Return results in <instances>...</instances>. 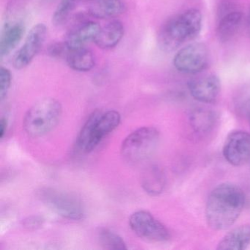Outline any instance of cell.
<instances>
[{
    "mask_svg": "<svg viewBox=\"0 0 250 250\" xmlns=\"http://www.w3.org/2000/svg\"><path fill=\"white\" fill-rule=\"evenodd\" d=\"M190 94L195 100L205 104L214 102L220 93V80L216 76H205L188 83Z\"/></svg>",
    "mask_w": 250,
    "mask_h": 250,
    "instance_id": "7c38bea8",
    "label": "cell"
},
{
    "mask_svg": "<svg viewBox=\"0 0 250 250\" xmlns=\"http://www.w3.org/2000/svg\"><path fill=\"white\" fill-rule=\"evenodd\" d=\"M100 29V25L95 21H83L70 30L64 42L68 49L85 47L87 43L94 42Z\"/></svg>",
    "mask_w": 250,
    "mask_h": 250,
    "instance_id": "4fadbf2b",
    "label": "cell"
},
{
    "mask_svg": "<svg viewBox=\"0 0 250 250\" xmlns=\"http://www.w3.org/2000/svg\"><path fill=\"white\" fill-rule=\"evenodd\" d=\"M69 49L67 47L65 42H59V43H52L48 49V53L51 57L54 58H61L62 55H65L66 57L67 54Z\"/></svg>",
    "mask_w": 250,
    "mask_h": 250,
    "instance_id": "cb8c5ba5",
    "label": "cell"
},
{
    "mask_svg": "<svg viewBox=\"0 0 250 250\" xmlns=\"http://www.w3.org/2000/svg\"><path fill=\"white\" fill-rule=\"evenodd\" d=\"M129 225L137 236L147 241L164 242L170 238L167 228L146 210H138L131 214Z\"/></svg>",
    "mask_w": 250,
    "mask_h": 250,
    "instance_id": "52a82bcc",
    "label": "cell"
},
{
    "mask_svg": "<svg viewBox=\"0 0 250 250\" xmlns=\"http://www.w3.org/2000/svg\"><path fill=\"white\" fill-rule=\"evenodd\" d=\"M219 9L216 34L220 42H226L236 34L242 21L243 14L236 4L229 1L224 2Z\"/></svg>",
    "mask_w": 250,
    "mask_h": 250,
    "instance_id": "8fae6325",
    "label": "cell"
},
{
    "mask_svg": "<svg viewBox=\"0 0 250 250\" xmlns=\"http://www.w3.org/2000/svg\"><path fill=\"white\" fill-rule=\"evenodd\" d=\"M25 31L24 22L13 20L5 23L0 36V57L9 55L19 44Z\"/></svg>",
    "mask_w": 250,
    "mask_h": 250,
    "instance_id": "5bb4252c",
    "label": "cell"
},
{
    "mask_svg": "<svg viewBox=\"0 0 250 250\" xmlns=\"http://www.w3.org/2000/svg\"><path fill=\"white\" fill-rule=\"evenodd\" d=\"M39 197L48 208L62 217L69 220H80L84 216L81 200L69 193L52 188H43Z\"/></svg>",
    "mask_w": 250,
    "mask_h": 250,
    "instance_id": "8992f818",
    "label": "cell"
},
{
    "mask_svg": "<svg viewBox=\"0 0 250 250\" xmlns=\"http://www.w3.org/2000/svg\"><path fill=\"white\" fill-rule=\"evenodd\" d=\"M248 30H249V33H250V13H249Z\"/></svg>",
    "mask_w": 250,
    "mask_h": 250,
    "instance_id": "4316f807",
    "label": "cell"
},
{
    "mask_svg": "<svg viewBox=\"0 0 250 250\" xmlns=\"http://www.w3.org/2000/svg\"><path fill=\"white\" fill-rule=\"evenodd\" d=\"M12 82V74L8 68L5 67L0 68V99H5Z\"/></svg>",
    "mask_w": 250,
    "mask_h": 250,
    "instance_id": "603a6c76",
    "label": "cell"
},
{
    "mask_svg": "<svg viewBox=\"0 0 250 250\" xmlns=\"http://www.w3.org/2000/svg\"><path fill=\"white\" fill-rule=\"evenodd\" d=\"M124 24L119 20H112L101 27L94 40L98 47L102 49H111L119 44L124 36Z\"/></svg>",
    "mask_w": 250,
    "mask_h": 250,
    "instance_id": "9a60e30c",
    "label": "cell"
},
{
    "mask_svg": "<svg viewBox=\"0 0 250 250\" xmlns=\"http://www.w3.org/2000/svg\"><path fill=\"white\" fill-rule=\"evenodd\" d=\"M166 178L163 171L156 165L149 167L142 177V187L152 196H157L163 191Z\"/></svg>",
    "mask_w": 250,
    "mask_h": 250,
    "instance_id": "d6986e66",
    "label": "cell"
},
{
    "mask_svg": "<svg viewBox=\"0 0 250 250\" xmlns=\"http://www.w3.org/2000/svg\"><path fill=\"white\" fill-rule=\"evenodd\" d=\"M249 120H250V113H249Z\"/></svg>",
    "mask_w": 250,
    "mask_h": 250,
    "instance_id": "83f0119b",
    "label": "cell"
},
{
    "mask_svg": "<svg viewBox=\"0 0 250 250\" xmlns=\"http://www.w3.org/2000/svg\"><path fill=\"white\" fill-rule=\"evenodd\" d=\"M208 59L207 46L203 43H194L177 52L174 57L173 64L179 72L196 74L206 69Z\"/></svg>",
    "mask_w": 250,
    "mask_h": 250,
    "instance_id": "ba28073f",
    "label": "cell"
},
{
    "mask_svg": "<svg viewBox=\"0 0 250 250\" xmlns=\"http://www.w3.org/2000/svg\"><path fill=\"white\" fill-rule=\"evenodd\" d=\"M202 14L198 10L190 9L172 17L162 26L158 36L159 47L171 52L186 42L194 40L201 31Z\"/></svg>",
    "mask_w": 250,
    "mask_h": 250,
    "instance_id": "7a4b0ae2",
    "label": "cell"
},
{
    "mask_svg": "<svg viewBox=\"0 0 250 250\" xmlns=\"http://www.w3.org/2000/svg\"><path fill=\"white\" fill-rule=\"evenodd\" d=\"M223 155L233 166L245 165L250 159V134L244 131L230 133L225 140Z\"/></svg>",
    "mask_w": 250,
    "mask_h": 250,
    "instance_id": "30bf717a",
    "label": "cell"
},
{
    "mask_svg": "<svg viewBox=\"0 0 250 250\" xmlns=\"http://www.w3.org/2000/svg\"><path fill=\"white\" fill-rule=\"evenodd\" d=\"M61 116V104L52 98H44L27 111L23 120V128L30 137H42L56 127Z\"/></svg>",
    "mask_w": 250,
    "mask_h": 250,
    "instance_id": "277c9868",
    "label": "cell"
},
{
    "mask_svg": "<svg viewBox=\"0 0 250 250\" xmlns=\"http://www.w3.org/2000/svg\"><path fill=\"white\" fill-rule=\"evenodd\" d=\"M47 27L43 24L35 25L29 32L23 46L13 59V66L17 70L28 66L39 54L46 40Z\"/></svg>",
    "mask_w": 250,
    "mask_h": 250,
    "instance_id": "9c48e42d",
    "label": "cell"
},
{
    "mask_svg": "<svg viewBox=\"0 0 250 250\" xmlns=\"http://www.w3.org/2000/svg\"><path fill=\"white\" fill-rule=\"evenodd\" d=\"M159 131L154 127H141L123 142L121 155L130 163H138L148 158L157 147Z\"/></svg>",
    "mask_w": 250,
    "mask_h": 250,
    "instance_id": "5b68a950",
    "label": "cell"
},
{
    "mask_svg": "<svg viewBox=\"0 0 250 250\" xmlns=\"http://www.w3.org/2000/svg\"><path fill=\"white\" fill-rule=\"evenodd\" d=\"M250 245V225H243L234 228L223 237L218 250H244Z\"/></svg>",
    "mask_w": 250,
    "mask_h": 250,
    "instance_id": "e0dca14e",
    "label": "cell"
},
{
    "mask_svg": "<svg viewBox=\"0 0 250 250\" xmlns=\"http://www.w3.org/2000/svg\"><path fill=\"white\" fill-rule=\"evenodd\" d=\"M65 58L68 66L78 72L91 71L96 65V59L93 52L85 47L69 49Z\"/></svg>",
    "mask_w": 250,
    "mask_h": 250,
    "instance_id": "ac0fdd59",
    "label": "cell"
},
{
    "mask_svg": "<svg viewBox=\"0 0 250 250\" xmlns=\"http://www.w3.org/2000/svg\"><path fill=\"white\" fill-rule=\"evenodd\" d=\"M121 121V115L115 110L104 113L100 110L92 112L77 137L76 150L80 153H90L119 125Z\"/></svg>",
    "mask_w": 250,
    "mask_h": 250,
    "instance_id": "3957f363",
    "label": "cell"
},
{
    "mask_svg": "<svg viewBox=\"0 0 250 250\" xmlns=\"http://www.w3.org/2000/svg\"><path fill=\"white\" fill-rule=\"evenodd\" d=\"M98 238L101 246L105 250H126L125 244L122 237L107 228H101L98 232Z\"/></svg>",
    "mask_w": 250,
    "mask_h": 250,
    "instance_id": "ffe728a7",
    "label": "cell"
},
{
    "mask_svg": "<svg viewBox=\"0 0 250 250\" xmlns=\"http://www.w3.org/2000/svg\"><path fill=\"white\" fill-rule=\"evenodd\" d=\"M7 126H8V122H7L6 118H1L0 120V138H3L5 136Z\"/></svg>",
    "mask_w": 250,
    "mask_h": 250,
    "instance_id": "484cf974",
    "label": "cell"
},
{
    "mask_svg": "<svg viewBox=\"0 0 250 250\" xmlns=\"http://www.w3.org/2000/svg\"><path fill=\"white\" fill-rule=\"evenodd\" d=\"M244 191L238 186L222 184L208 198L206 217L208 225L215 230H224L238 219L245 205Z\"/></svg>",
    "mask_w": 250,
    "mask_h": 250,
    "instance_id": "6da1fadb",
    "label": "cell"
},
{
    "mask_svg": "<svg viewBox=\"0 0 250 250\" xmlns=\"http://www.w3.org/2000/svg\"><path fill=\"white\" fill-rule=\"evenodd\" d=\"M192 128L198 132L208 131L213 126L215 116L211 111L205 109H197L191 115Z\"/></svg>",
    "mask_w": 250,
    "mask_h": 250,
    "instance_id": "44dd1931",
    "label": "cell"
},
{
    "mask_svg": "<svg viewBox=\"0 0 250 250\" xmlns=\"http://www.w3.org/2000/svg\"><path fill=\"white\" fill-rule=\"evenodd\" d=\"M90 2L89 14L100 20L119 17L126 9L123 0H91Z\"/></svg>",
    "mask_w": 250,
    "mask_h": 250,
    "instance_id": "2e32d148",
    "label": "cell"
},
{
    "mask_svg": "<svg viewBox=\"0 0 250 250\" xmlns=\"http://www.w3.org/2000/svg\"><path fill=\"white\" fill-rule=\"evenodd\" d=\"M87 1H91V0H87Z\"/></svg>",
    "mask_w": 250,
    "mask_h": 250,
    "instance_id": "f1b7e54d",
    "label": "cell"
},
{
    "mask_svg": "<svg viewBox=\"0 0 250 250\" xmlns=\"http://www.w3.org/2000/svg\"><path fill=\"white\" fill-rule=\"evenodd\" d=\"M80 0H61L52 16V24L61 26L66 22Z\"/></svg>",
    "mask_w": 250,
    "mask_h": 250,
    "instance_id": "7402d4cb",
    "label": "cell"
},
{
    "mask_svg": "<svg viewBox=\"0 0 250 250\" xmlns=\"http://www.w3.org/2000/svg\"><path fill=\"white\" fill-rule=\"evenodd\" d=\"M42 218L39 216H31V217H28L24 221V225L25 228H36L40 227L42 225Z\"/></svg>",
    "mask_w": 250,
    "mask_h": 250,
    "instance_id": "d4e9b609",
    "label": "cell"
}]
</instances>
